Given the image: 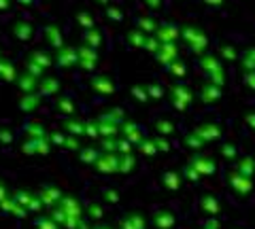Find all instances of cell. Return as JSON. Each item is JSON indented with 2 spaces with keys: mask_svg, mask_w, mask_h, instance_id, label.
Wrapping results in <instances>:
<instances>
[{
  "mask_svg": "<svg viewBox=\"0 0 255 229\" xmlns=\"http://www.w3.org/2000/svg\"><path fill=\"white\" fill-rule=\"evenodd\" d=\"M36 225H38V229H58V223L53 221V217H45L38 221Z\"/></svg>",
  "mask_w": 255,
  "mask_h": 229,
  "instance_id": "cell-1",
  "label": "cell"
},
{
  "mask_svg": "<svg viewBox=\"0 0 255 229\" xmlns=\"http://www.w3.org/2000/svg\"><path fill=\"white\" fill-rule=\"evenodd\" d=\"M96 229H109V227H96Z\"/></svg>",
  "mask_w": 255,
  "mask_h": 229,
  "instance_id": "cell-2",
  "label": "cell"
}]
</instances>
